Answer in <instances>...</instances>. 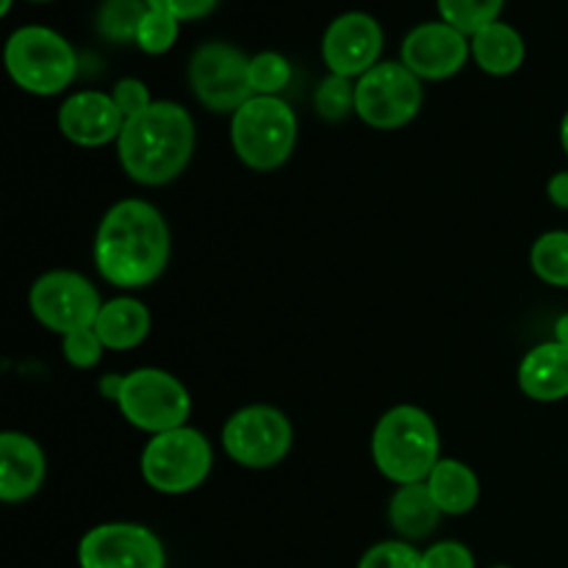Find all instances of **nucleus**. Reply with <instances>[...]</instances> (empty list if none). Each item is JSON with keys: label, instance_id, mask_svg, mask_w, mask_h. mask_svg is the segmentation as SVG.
<instances>
[{"label": "nucleus", "instance_id": "1", "mask_svg": "<svg viewBox=\"0 0 568 568\" xmlns=\"http://www.w3.org/2000/svg\"><path fill=\"white\" fill-rule=\"evenodd\" d=\"M100 277L116 288H144L159 281L170 261V227L148 200L128 197L100 220L92 247Z\"/></svg>", "mask_w": 568, "mask_h": 568}, {"label": "nucleus", "instance_id": "2", "mask_svg": "<svg viewBox=\"0 0 568 568\" xmlns=\"http://www.w3.org/2000/svg\"><path fill=\"white\" fill-rule=\"evenodd\" d=\"M197 142L194 120L183 105L155 100L148 111L125 120L116 155L131 181L142 186L172 183L189 166Z\"/></svg>", "mask_w": 568, "mask_h": 568}, {"label": "nucleus", "instance_id": "3", "mask_svg": "<svg viewBox=\"0 0 568 568\" xmlns=\"http://www.w3.org/2000/svg\"><path fill=\"white\" fill-rule=\"evenodd\" d=\"M372 460L397 486L425 483L442 460V438L430 416L416 405H397L372 433Z\"/></svg>", "mask_w": 568, "mask_h": 568}, {"label": "nucleus", "instance_id": "4", "mask_svg": "<svg viewBox=\"0 0 568 568\" xmlns=\"http://www.w3.org/2000/svg\"><path fill=\"white\" fill-rule=\"evenodd\" d=\"M231 144L239 161L250 170H277L297 144V114L286 100L255 94L233 114Z\"/></svg>", "mask_w": 568, "mask_h": 568}, {"label": "nucleus", "instance_id": "5", "mask_svg": "<svg viewBox=\"0 0 568 568\" xmlns=\"http://www.w3.org/2000/svg\"><path fill=\"white\" fill-rule=\"evenodd\" d=\"M6 70L26 92L50 98L75 81L78 55L59 31L44 26H22L6 42Z\"/></svg>", "mask_w": 568, "mask_h": 568}, {"label": "nucleus", "instance_id": "6", "mask_svg": "<svg viewBox=\"0 0 568 568\" xmlns=\"http://www.w3.org/2000/svg\"><path fill=\"white\" fill-rule=\"evenodd\" d=\"M211 464L209 438L194 427H178L150 438L142 453V477L153 491L178 497L203 486Z\"/></svg>", "mask_w": 568, "mask_h": 568}, {"label": "nucleus", "instance_id": "7", "mask_svg": "<svg viewBox=\"0 0 568 568\" xmlns=\"http://www.w3.org/2000/svg\"><path fill=\"white\" fill-rule=\"evenodd\" d=\"M425 103L422 81L403 61H381L355 81V114L377 131L408 125Z\"/></svg>", "mask_w": 568, "mask_h": 568}, {"label": "nucleus", "instance_id": "8", "mask_svg": "<svg viewBox=\"0 0 568 568\" xmlns=\"http://www.w3.org/2000/svg\"><path fill=\"white\" fill-rule=\"evenodd\" d=\"M116 405L133 427L153 436L186 427L192 414V397L186 386L170 372L150 369V366L125 375Z\"/></svg>", "mask_w": 568, "mask_h": 568}, {"label": "nucleus", "instance_id": "9", "mask_svg": "<svg viewBox=\"0 0 568 568\" xmlns=\"http://www.w3.org/2000/svg\"><path fill=\"white\" fill-rule=\"evenodd\" d=\"M294 442L292 422L272 405L236 410L222 427V449L244 469H270L288 455Z\"/></svg>", "mask_w": 568, "mask_h": 568}, {"label": "nucleus", "instance_id": "10", "mask_svg": "<svg viewBox=\"0 0 568 568\" xmlns=\"http://www.w3.org/2000/svg\"><path fill=\"white\" fill-rule=\"evenodd\" d=\"M189 83L200 103L216 114H236L250 98V59L227 42L200 44L189 61Z\"/></svg>", "mask_w": 568, "mask_h": 568}, {"label": "nucleus", "instance_id": "11", "mask_svg": "<svg viewBox=\"0 0 568 568\" xmlns=\"http://www.w3.org/2000/svg\"><path fill=\"white\" fill-rule=\"evenodd\" d=\"M28 303H31V314L37 316L39 325L59 333L61 338L94 327L100 308H103L98 288L83 275L67 270L44 272L31 286Z\"/></svg>", "mask_w": 568, "mask_h": 568}, {"label": "nucleus", "instance_id": "12", "mask_svg": "<svg viewBox=\"0 0 568 568\" xmlns=\"http://www.w3.org/2000/svg\"><path fill=\"white\" fill-rule=\"evenodd\" d=\"M81 568H164L159 536L142 525L111 521L89 530L78 544Z\"/></svg>", "mask_w": 568, "mask_h": 568}, {"label": "nucleus", "instance_id": "13", "mask_svg": "<svg viewBox=\"0 0 568 568\" xmlns=\"http://www.w3.org/2000/svg\"><path fill=\"white\" fill-rule=\"evenodd\" d=\"M383 28L364 11H347L327 26L322 37V59L331 75L361 78L381 64Z\"/></svg>", "mask_w": 568, "mask_h": 568}, {"label": "nucleus", "instance_id": "14", "mask_svg": "<svg viewBox=\"0 0 568 568\" xmlns=\"http://www.w3.org/2000/svg\"><path fill=\"white\" fill-rule=\"evenodd\" d=\"M399 55L419 81H444L464 70L471 55V42L444 20L422 22L405 37Z\"/></svg>", "mask_w": 568, "mask_h": 568}, {"label": "nucleus", "instance_id": "15", "mask_svg": "<svg viewBox=\"0 0 568 568\" xmlns=\"http://www.w3.org/2000/svg\"><path fill=\"white\" fill-rule=\"evenodd\" d=\"M125 128L120 105L114 98L98 89L75 92L61 103L59 109V131L78 148H103L116 142Z\"/></svg>", "mask_w": 568, "mask_h": 568}, {"label": "nucleus", "instance_id": "16", "mask_svg": "<svg viewBox=\"0 0 568 568\" xmlns=\"http://www.w3.org/2000/svg\"><path fill=\"white\" fill-rule=\"evenodd\" d=\"M48 460L42 447L26 433L6 430L0 436V499L22 503L42 488Z\"/></svg>", "mask_w": 568, "mask_h": 568}, {"label": "nucleus", "instance_id": "17", "mask_svg": "<svg viewBox=\"0 0 568 568\" xmlns=\"http://www.w3.org/2000/svg\"><path fill=\"white\" fill-rule=\"evenodd\" d=\"M519 386L536 403H560L568 397V347L544 342L519 364Z\"/></svg>", "mask_w": 568, "mask_h": 568}, {"label": "nucleus", "instance_id": "18", "mask_svg": "<svg viewBox=\"0 0 568 568\" xmlns=\"http://www.w3.org/2000/svg\"><path fill=\"white\" fill-rule=\"evenodd\" d=\"M150 322L153 320H150L148 305L133 297H116L103 303L98 322H94V333L105 349L125 353V349L139 347L148 338Z\"/></svg>", "mask_w": 568, "mask_h": 568}, {"label": "nucleus", "instance_id": "19", "mask_svg": "<svg viewBox=\"0 0 568 568\" xmlns=\"http://www.w3.org/2000/svg\"><path fill=\"white\" fill-rule=\"evenodd\" d=\"M442 508L433 499L427 483H410V486H399L394 491L392 505H388V521L394 530L408 541H419L427 538L438 527L442 519Z\"/></svg>", "mask_w": 568, "mask_h": 568}, {"label": "nucleus", "instance_id": "20", "mask_svg": "<svg viewBox=\"0 0 568 568\" xmlns=\"http://www.w3.org/2000/svg\"><path fill=\"white\" fill-rule=\"evenodd\" d=\"M425 483L444 516L469 514L480 499V480L464 460L442 458Z\"/></svg>", "mask_w": 568, "mask_h": 568}, {"label": "nucleus", "instance_id": "21", "mask_svg": "<svg viewBox=\"0 0 568 568\" xmlns=\"http://www.w3.org/2000/svg\"><path fill=\"white\" fill-rule=\"evenodd\" d=\"M471 42V59L477 61L483 72L488 75H510L525 61V39L508 22H491L483 31H477Z\"/></svg>", "mask_w": 568, "mask_h": 568}, {"label": "nucleus", "instance_id": "22", "mask_svg": "<svg viewBox=\"0 0 568 568\" xmlns=\"http://www.w3.org/2000/svg\"><path fill=\"white\" fill-rule=\"evenodd\" d=\"M148 11V0H105L98 9V17H94V28H98L105 42H136L139 26H142Z\"/></svg>", "mask_w": 568, "mask_h": 568}, {"label": "nucleus", "instance_id": "23", "mask_svg": "<svg viewBox=\"0 0 568 568\" xmlns=\"http://www.w3.org/2000/svg\"><path fill=\"white\" fill-rule=\"evenodd\" d=\"M530 266L547 286L568 288V231H549L538 236L530 250Z\"/></svg>", "mask_w": 568, "mask_h": 568}, {"label": "nucleus", "instance_id": "24", "mask_svg": "<svg viewBox=\"0 0 568 568\" xmlns=\"http://www.w3.org/2000/svg\"><path fill=\"white\" fill-rule=\"evenodd\" d=\"M436 6L447 26L458 28L466 37H475L477 31L499 20L505 0H436Z\"/></svg>", "mask_w": 568, "mask_h": 568}, {"label": "nucleus", "instance_id": "25", "mask_svg": "<svg viewBox=\"0 0 568 568\" xmlns=\"http://www.w3.org/2000/svg\"><path fill=\"white\" fill-rule=\"evenodd\" d=\"M288 81H292V64H288L286 55L266 50V53L250 59V87H253V94L277 98L288 87Z\"/></svg>", "mask_w": 568, "mask_h": 568}, {"label": "nucleus", "instance_id": "26", "mask_svg": "<svg viewBox=\"0 0 568 568\" xmlns=\"http://www.w3.org/2000/svg\"><path fill=\"white\" fill-rule=\"evenodd\" d=\"M314 109L325 122H342L355 111L353 78L327 75L314 92Z\"/></svg>", "mask_w": 568, "mask_h": 568}, {"label": "nucleus", "instance_id": "27", "mask_svg": "<svg viewBox=\"0 0 568 568\" xmlns=\"http://www.w3.org/2000/svg\"><path fill=\"white\" fill-rule=\"evenodd\" d=\"M178 31H181V22H178L175 17L150 9L148 14H144L142 26H139L136 44L144 50V53L161 55L178 42Z\"/></svg>", "mask_w": 568, "mask_h": 568}, {"label": "nucleus", "instance_id": "28", "mask_svg": "<svg viewBox=\"0 0 568 568\" xmlns=\"http://www.w3.org/2000/svg\"><path fill=\"white\" fill-rule=\"evenodd\" d=\"M103 342L94 333V327H87V331L70 333V336L61 338V353H64L67 364H72L75 369H92V366L100 364L103 358Z\"/></svg>", "mask_w": 568, "mask_h": 568}, {"label": "nucleus", "instance_id": "29", "mask_svg": "<svg viewBox=\"0 0 568 568\" xmlns=\"http://www.w3.org/2000/svg\"><path fill=\"white\" fill-rule=\"evenodd\" d=\"M358 568H422V555L405 541H383L361 558Z\"/></svg>", "mask_w": 568, "mask_h": 568}, {"label": "nucleus", "instance_id": "30", "mask_svg": "<svg viewBox=\"0 0 568 568\" xmlns=\"http://www.w3.org/2000/svg\"><path fill=\"white\" fill-rule=\"evenodd\" d=\"M111 98H114V103L120 105V111H122V116H125V120L142 114V111H148L150 105H153L150 89L144 87L139 78H122V81H116Z\"/></svg>", "mask_w": 568, "mask_h": 568}, {"label": "nucleus", "instance_id": "31", "mask_svg": "<svg viewBox=\"0 0 568 568\" xmlns=\"http://www.w3.org/2000/svg\"><path fill=\"white\" fill-rule=\"evenodd\" d=\"M422 568H475V555L458 541H442L422 555Z\"/></svg>", "mask_w": 568, "mask_h": 568}, {"label": "nucleus", "instance_id": "32", "mask_svg": "<svg viewBox=\"0 0 568 568\" xmlns=\"http://www.w3.org/2000/svg\"><path fill=\"white\" fill-rule=\"evenodd\" d=\"M150 9L164 11V14L175 17L178 22L186 20H203L211 11L220 6V0H148Z\"/></svg>", "mask_w": 568, "mask_h": 568}, {"label": "nucleus", "instance_id": "33", "mask_svg": "<svg viewBox=\"0 0 568 568\" xmlns=\"http://www.w3.org/2000/svg\"><path fill=\"white\" fill-rule=\"evenodd\" d=\"M547 197H549V203H552V205H558V209L568 211V172H558V175L549 178Z\"/></svg>", "mask_w": 568, "mask_h": 568}, {"label": "nucleus", "instance_id": "34", "mask_svg": "<svg viewBox=\"0 0 568 568\" xmlns=\"http://www.w3.org/2000/svg\"><path fill=\"white\" fill-rule=\"evenodd\" d=\"M122 383H125V375H103L100 377V394L105 399H111V403H116L122 392Z\"/></svg>", "mask_w": 568, "mask_h": 568}, {"label": "nucleus", "instance_id": "35", "mask_svg": "<svg viewBox=\"0 0 568 568\" xmlns=\"http://www.w3.org/2000/svg\"><path fill=\"white\" fill-rule=\"evenodd\" d=\"M555 342L568 347V314H564L558 322H555Z\"/></svg>", "mask_w": 568, "mask_h": 568}, {"label": "nucleus", "instance_id": "36", "mask_svg": "<svg viewBox=\"0 0 568 568\" xmlns=\"http://www.w3.org/2000/svg\"><path fill=\"white\" fill-rule=\"evenodd\" d=\"M560 144H564V150L568 155V111L564 114V120H560Z\"/></svg>", "mask_w": 568, "mask_h": 568}, {"label": "nucleus", "instance_id": "37", "mask_svg": "<svg viewBox=\"0 0 568 568\" xmlns=\"http://www.w3.org/2000/svg\"><path fill=\"white\" fill-rule=\"evenodd\" d=\"M11 3H14V0H3V6H0V14H9Z\"/></svg>", "mask_w": 568, "mask_h": 568}, {"label": "nucleus", "instance_id": "38", "mask_svg": "<svg viewBox=\"0 0 568 568\" xmlns=\"http://www.w3.org/2000/svg\"><path fill=\"white\" fill-rule=\"evenodd\" d=\"M31 3H50V0H31Z\"/></svg>", "mask_w": 568, "mask_h": 568}, {"label": "nucleus", "instance_id": "39", "mask_svg": "<svg viewBox=\"0 0 568 568\" xmlns=\"http://www.w3.org/2000/svg\"><path fill=\"white\" fill-rule=\"evenodd\" d=\"M494 568H510V566H494Z\"/></svg>", "mask_w": 568, "mask_h": 568}, {"label": "nucleus", "instance_id": "40", "mask_svg": "<svg viewBox=\"0 0 568 568\" xmlns=\"http://www.w3.org/2000/svg\"><path fill=\"white\" fill-rule=\"evenodd\" d=\"M103 3H105V0H103Z\"/></svg>", "mask_w": 568, "mask_h": 568}]
</instances>
